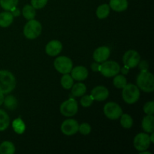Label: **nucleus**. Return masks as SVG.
Here are the masks:
<instances>
[{
  "label": "nucleus",
  "mask_w": 154,
  "mask_h": 154,
  "mask_svg": "<svg viewBox=\"0 0 154 154\" xmlns=\"http://www.w3.org/2000/svg\"><path fill=\"white\" fill-rule=\"evenodd\" d=\"M109 96V92L106 87L103 86H98L95 87L91 92V96L94 100L102 102L105 100Z\"/></svg>",
  "instance_id": "nucleus-14"
},
{
  "label": "nucleus",
  "mask_w": 154,
  "mask_h": 154,
  "mask_svg": "<svg viewBox=\"0 0 154 154\" xmlns=\"http://www.w3.org/2000/svg\"><path fill=\"white\" fill-rule=\"evenodd\" d=\"M72 94L77 97L84 96L87 92V87H86L85 84H82V83H78V84H75L72 86Z\"/></svg>",
  "instance_id": "nucleus-19"
},
{
  "label": "nucleus",
  "mask_w": 154,
  "mask_h": 154,
  "mask_svg": "<svg viewBox=\"0 0 154 154\" xmlns=\"http://www.w3.org/2000/svg\"><path fill=\"white\" fill-rule=\"evenodd\" d=\"M10 11L14 17H18V16H20V11L19 9L17 8L16 7L14 8L13 9H11Z\"/></svg>",
  "instance_id": "nucleus-35"
},
{
  "label": "nucleus",
  "mask_w": 154,
  "mask_h": 154,
  "mask_svg": "<svg viewBox=\"0 0 154 154\" xmlns=\"http://www.w3.org/2000/svg\"><path fill=\"white\" fill-rule=\"evenodd\" d=\"M18 0H0V5L4 10L11 11L17 7Z\"/></svg>",
  "instance_id": "nucleus-28"
},
{
  "label": "nucleus",
  "mask_w": 154,
  "mask_h": 154,
  "mask_svg": "<svg viewBox=\"0 0 154 154\" xmlns=\"http://www.w3.org/2000/svg\"><path fill=\"white\" fill-rule=\"evenodd\" d=\"M110 14V6L107 4H103L99 6L96 10V15L99 19L106 18Z\"/></svg>",
  "instance_id": "nucleus-23"
},
{
  "label": "nucleus",
  "mask_w": 154,
  "mask_h": 154,
  "mask_svg": "<svg viewBox=\"0 0 154 154\" xmlns=\"http://www.w3.org/2000/svg\"><path fill=\"white\" fill-rule=\"evenodd\" d=\"M150 142L154 143V133L153 132H152L151 135H150Z\"/></svg>",
  "instance_id": "nucleus-39"
},
{
  "label": "nucleus",
  "mask_w": 154,
  "mask_h": 154,
  "mask_svg": "<svg viewBox=\"0 0 154 154\" xmlns=\"http://www.w3.org/2000/svg\"><path fill=\"white\" fill-rule=\"evenodd\" d=\"M42 32V25L36 20H30L25 25L23 34L28 39H35L38 37Z\"/></svg>",
  "instance_id": "nucleus-4"
},
{
  "label": "nucleus",
  "mask_w": 154,
  "mask_h": 154,
  "mask_svg": "<svg viewBox=\"0 0 154 154\" xmlns=\"http://www.w3.org/2000/svg\"><path fill=\"white\" fill-rule=\"evenodd\" d=\"M134 147L138 151H144L150 145V136L146 133H139L134 138Z\"/></svg>",
  "instance_id": "nucleus-10"
},
{
  "label": "nucleus",
  "mask_w": 154,
  "mask_h": 154,
  "mask_svg": "<svg viewBox=\"0 0 154 154\" xmlns=\"http://www.w3.org/2000/svg\"><path fill=\"white\" fill-rule=\"evenodd\" d=\"M78 131L83 135H88L91 132V126L88 123H84L80 125L79 128H78Z\"/></svg>",
  "instance_id": "nucleus-33"
},
{
  "label": "nucleus",
  "mask_w": 154,
  "mask_h": 154,
  "mask_svg": "<svg viewBox=\"0 0 154 154\" xmlns=\"http://www.w3.org/2000/svg\"><path fill=\"white\" fill-rule=\"evenodd\" d=\"M109 6L114 11L121 12L127 9L128 1L127 0H110Z\"/></svg>",
  "instance_id": "nucleus-16"
},
{
  "label": "nucleus",
  "mask_w": 154,
  "mask_h": 154,
  "mask_svg": "<svg viewBox=\"0 0 154 154\" xmlns=\"http://www.w3.org/2000/svg\"><path fill=\"white\" fill-rule=\"evenodd\" d=\"M12 127H13L14 132L17 134H23L25 132L26 126L20 117L14 120L12 123Z\"/></svg>",
  "instance_id": "nucleus-24"
},
{
  "label": "nucleus",
  "mask_w": 154,
  "mask_h": 154,
  "mask_svg": "<svg viewBox=\"0 0 154 154\" xmlns=\"http://www.w3.org/2000/svg\"><path fill=\"white\" fill-rule=\"evenodd\" d=\"M23 16L28 20L34 19L35 16V10L34 8L30 5H26L23 7L22 11Z\"/></svg>",
  "instance_id": "nucleus-22"
},
{
  "label": "nucleus",
  "mask_w": 154,
  "mask_h": 154,
  "mask_svg": "<svg viewBox=\"0 0 154 154\" xmlns=\"http://www.w3.org/2000/svg\"><path fill=\"white\" fill-rule=\"evenodd\" d=\"M15 152V147L13 143L10 141H4L0 144V153L14 154Z\"/></svg>",
  "instance_id": "nucleus-21"
},
{
  "label": "nucleus",
  "mask_w": 154,
  "mask_h": 154,
  "mask_svg": "<svg viewBox=\"0 0 154 154\" xmlns=\"http://www.w3.org/2000/svg\"><path fill=\"white\" fill-rule=\"evenodd\" d=\"M142 129L144 132L152 133L154 131V117L153 115H147L143 118Z\"/></svg>",
  "instance_id": "nucleus-17"
},
{
  "label": "nucleus",
  "mask_w": 154,
  "mask_h": 154,
  "mask_svg": "<svg viewBox=\"0 0 154 154\" xmlns=\"http://www.w3.org/2000/svg\"><path fill=\"white\" fill-rule=\"evenodd\" d=\"M99 66H100V65H99L98 63H93V64L91 65L92 70H93V72H99Z\"/></svg>",
  "instance_id": "nucleus-36"
},
{
  "label": "nucleus",
  "mask_w": 154,
  "mask_h": 154,
  "mask_svg": "<svg viewBox=\"0 0 154 154\" xmlns=\"http://www.w3.org/2000/svg\"><path fill=\"white\" fill-rule=\"evenodd\" d=\"M48 0H31L32 6L35 9H40L45 7Z\"/></svg>",
  "instance_id": "nucleus-32"
},
{
  "label": "nucleus",
  "mask_w": 154,
  "mask_h": 154,
  "mask_svg": "<svg viewBox=\"0 0 154 154\" xmlns=\"http://www.w3.org/2000/svg\"><path fill=\"white\" fill-rule=\"evenodd\" d=\"M144 111L147 115H153L154 114V102L153 101L147 102L144 106Z\"/></svg>",
  "instance_id": "nucleus-31"
},
{
  "label": "nucleus",
  "mask_w": 154,
  "mask_h": 154,
  "mask_svg": "<svg viewBox=\"0 0 154 154\" xmlns=\"http://www.w3.org/2000/svg\"><path fill=\"white\" fill-rule=\"evenodd\" d=\"M120 67L118 63L114 61H105L103 64L99 66V72L106 78H111L120 72Z\"/></svg>",
  "instance_id": "nucleus-5"
},
{
  "label": "nucleus",
  "mask_w": 154,
  "mask_h": 154,
  "mask_svg": "<svg viewBox=\"0 0 154 154\" xmlns=\"http://www.w3.org/2000/svg\"><path fill=\"white\" fill-rule=\"evenodd\" d=\"M10 124V118L7 113L2 109H0V132L5 130Z\"/></svg>",
  "instance_id": "nucleus-20"
},
{
  "label": "nucleus",
  "mask_w": 154,
  "mask_h": 154,
  "mask_svg": "<svg viewBox=\"0 0 154 154\" xmlns=\"http://www.w3.org/2000/svg\"><path fill=\"white\" fill-rule=\"evenodd\" d=\"M79 125L74 119H68L65 120L61 126V131L64 135H72L78 132Z\"/></svg>",
  "instance_id": "nucleus-11"
},
{
  "label": "nucleus",
  "mask_w": 154,
  "mask_h": 154,
  "mask_svg": "<svg viewBox=\"0 0 154 154\" xmlns=\"http://www.w3.org/2000/svg\"><path fill=\"white\" fill-rule=\"evenodd\" d=\"M63 49V45L60 42L57 40H52L47 45L45 48V51L47 54L51 57H55L57 56Z\"/></svg>",
  "instance_id": "nucleus-13"
},
{
  "label": "nucleus",
  "mask_w": 154,
  "mask_h": 154,
  "mask_svg": "<svg viewBox=\"0 0 154 154\" xmlns=\"http://www.w3.org/2000/svg\"><path fill=\"white\" fill-rule=\"evenodd\" d=\"M138 65H139V68L140 69H141V71L147 70V69H148V67H149L148 63H147V62L145 61V60H143V61L139 62Z\"/></svg>",
  "instance_id": "nucleus-34"
},
{
  "label": "nucleus",
  "mask_w": 154,
  "mask_h": 154,
  "mask_svg": "<svg viewBox=\"0 0 154 154\" xmlns=\"http://www.w3.org/2000/svg\"><path fill=\"white\" fill-rule=\"evenodd\" d=\"M104 114L110 120H117L123 114V111L118 104L108 102L104 107Z\"/></svg>",
  "instance_id": "nucleus-7"
},
{
  "label": "nucleus",
  "mask_w": 154,
  "mask_h": 154,
  "mask_svg": "<svg viewBox=\"0 0 154 154\" xmlns=\"http://www.w3.org/2000/svg\"><path fill=\"white\" fill-rule=\"evenodd\" d=\"M111 51L106 46L98 48L93 54V59L96 63H104L110 57Z\"/></svg>",
  "instance_id": "nucleus-12"
},
{
  "label": "nucleus",
  "mask_w": 154,
  "mask_h": 154,
  "mask_svg": "<svg viewBox=\"0 0 154 154\" xmlns=\"http://www.w3.org/2000/svg\"><path fill=\"white\" fill-rule=\"evenodd\" d=\"M78 110V102L74 99H68L60 105V112L66 117H72L75 115Z\"/></svg>",
  "instance_id": "nucleus-8"
},
{
  "label": "nucleus",
  "mask_w": 154,
  "mask_h": 154,
  "mask_svg": "<svg viewBox=\"0 0 154 154\" xmlns=\"http://www.w3.org/2000/svg\"><path fill=\"white\" fill-rule=\"evenodd\" d=\"M136 82L138 88L146 93H151L154 90V77L147 70L141 71L137 77Z\"/></svg>",
  "instance_id": "nucleus-1"
},
{
  "label": "nucleus",
  "mask_w": 154,
  "mask_h": 154,
  "mask_svg": "<svg viewBox=\"0 0 154 154\" xmlns=\"http://www.w3.org/2000/svg\"><path fill=\"white\" fill-rule=\"evenodd\" d=\"M61 84L63 88L69 90L70 88H72L74 84L73 78L68 74H64V75L61 78Z\"/></svg>",
  "instance_id": "nucleus-26"
},
{
  "label": "nucleus",
  "mask_w": 154,
  "mask_h": 154,
  "mask_svg": "<svg viewBox=\"0 0 154 154\" xmlns=\"http://www.w3.org/2000/svg\"><path fill=\"white\" fill-rule=\"evenodd\" d=\"M113 83H114V85L118 89H123L127 84L126 78L123 75H119L118 74L115 75Z\"/></svg>",
  "instance_id": "nucleus-29"
},
{
  "label": "nucleus",
  "mask_w": 154,
  "mask_h": 154,
  "mask_svg": "<svg viewBox=\"0 0 154 154\" xmlns=\"http://www.w3.org/2000/svg\"><path fill=\"white\" fill-rule=\"evenodd\" d=\"M123 99L126 103L134 104L139 99L140 91L137 86L134 84H126L123 88L122 92Z\"/></svg>",
  "instance_id": "nucleus-3"
},
{
  "label": "nucleus",
  "mask_w": 154,
  "mask_h": 154,
  "mask_svg": "<svg viewBox=\"0 0 154 154\" xmlns=\"http://www.w3.org/2000/svg\"><path fill=\"white\" fill-rule=\"evenodd\" d=\"M129 68H128L127 66H124V67L123 68V69H121V72H122V73L123 74H124V75H127L128 73H129Z\"/></svg>",
  "instance_id": "nucleus-37"
},
{
  "label": "nucleus",
  "mask_w": 154,
  "mask_h": 154,
  "mask_svg": "<svg viewBox=\"0 0 154 154\" xmlns=\"http://www.w3.org/2000/svg\"><path fill=\"white\" fill-rule=\"evenodd\" d=\"M72 78L76 81H84L88 77V70L84 66H77L71 71Z\"/></svg>",
  "instance_id": "nucleus-15"
},
{
  "label": "nucleus",
  "mask_w": 154,
  "mask_h": 154,
  "mask_svg": "<svg viewBox=\"0 0 154 154\" xmlns=\"http://www.w3.org/2000/svg\"><path fill=\"white\" fill-rule=\"evenodd\" d=\"M4 104L6 108L9 110H14L17 106V101L16 98L13 96H8L4 99Z\"/></svg>",
  "instance_id": "nucleus-27"
},
{
  "label": "nucleus",
  "mask_w": 154,
  "mask_h": 154,
  "mask_svg": "<svg viewBox=\"0 0 154 154\" xmlns=\"http://www.w3.org/2000/svg\"><path fill=\"white\" fill-rule=\"evenodd\" d=\"M140 154H151V153H150V152H147V151H141V153Z\"/></svg>",
  "instance_id": "nucleus-40"
},
{
  "label": "nucleus",
  "mask_w": 154,
  "mask_h": 154,
  "mask_svg": "<svg viewBox=\"0 0 154 154\" xmlns=\"http://www.w3.org/2000/svg\"><path fill=\"white\" fill-rule=\"evenodd\" d=\"M14 20V16L11 11H4L0 13V26L6 27L9 26Z\"/></svg>",
  "instance_id": "nucleus-18"
},
{
  "label": "nucleus",
  "mask_w": 154,
  "mask_h": 154,
  "mask_svg": "<svg viewBox=\"0 0 154 154\" xmlns=\"http://www.w3.org/2000/svg\"><path fill=\"white\" fill-rule=\"evenodd\" d=\"M93 100L94 99L92 97L91 95H90V96H84L82 99H81V104L84 108H87V107L91 106L93 102Z\"/></svg>",
  "instance_id": "nucleus-30"
},
{
  "label": "nucleus",
  "mask_w": 154,
  "mask_h": 154,
  "mask_svg": "<svg viewBox=\"0 0 154 154\" xmlns=\"http://www.w3.org/2000/svg\"><path fill=\"white\" fill-rule=\"evenodd\" d=\"M16 86V79L11 72L7 70L0 71V92L3 94L11 93Z\"/></svg>",
  "instance_id": "nucleus-2"
},
{
  "label": "nucleus",
  "mask_w": 154,
  "mask_h": 154,
  "mask_svg": "<svg viewBox=\"0 0 154 154\" xmlns=\"http://www.w3.org/2000/svg\"><path fill=\"white\" fill-rule=\"evenodd\" d=\"M121 119H120V124L125 129H129L133 125V120H132V117H130V115L127 114H122Z\"/></svg>",
  "instance_id": "nucleus-25"
},
{
  "label": "nucleus",
  "mask_w": 154,
  "mask_h": 154,
  "mask_svg": "<svg viewBox=\"0 0 154 154\" xmlns=\"http://www.w3.org/2000/svg\"><path fill=\"white\" fill-rule=\"evenodd\" d=\"M3 102H4V94L0 92V106L2 105Z\"/></svg>",
  "instance_id": "nucleus-38"
},
{
  "label": "nucleus",
  "mask_w": 154,
  "mask_h": 154,
  "mask_svg": "<svg viewBox=\"0 0 154 154\" xmlns=\"http://www.w3.org/2000/svg\"><path fill=\"white\" fill-rule=\"evenodd\" d=\"M54 67L61 74H69L72 71V60L67 57H59L54 60Z\"/></svg>",
  "instance_id": "nucleus-6"
},
{
  "label": "nucleus",
  "mask_w": 154,
  "mask_h": 154,
  "mask_svg": "<svg viewBox=\"0 0 154 154\" xmlns=\"http://www.w3.org/2000/svg\"><path fill=\"white\" fill-rule=\"evenodd\" d=\"M124 66H127L129 69L136 67L141 61V57L136 51L130 50L125 53L123 58Z\"/></svg>",
  "instance_id": "nucleus-9"
}]
</instances>
